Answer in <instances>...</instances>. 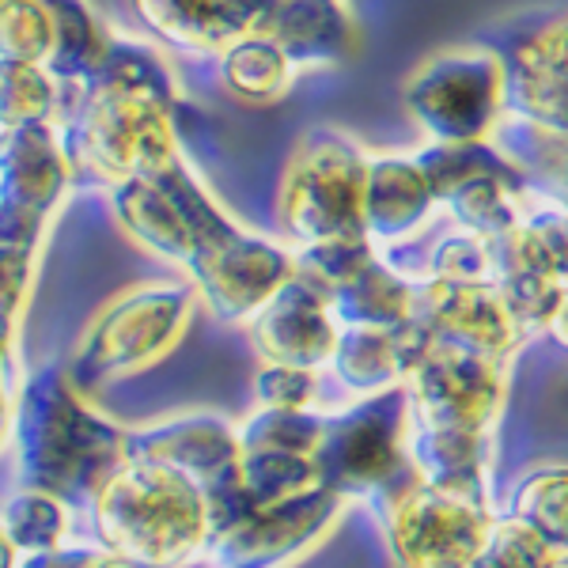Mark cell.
<instances>
[{"instance_id": "cell-2", "label": "cell", "mask_w": 568, "mask_h": 568, "mask_svg": "<svg viewBox=\"0 0 568 568\" xmlns=\"http://www.w3.org/2000/svg\"><path fill=\"white\" fill-rule=\"evenodd\" d=\"M511 88L527 118L557 133L568 130V16L546 23L519 45Z\"/></svg>"}, {"instance_id": "cell-1", "label": "cell", "mask_w": 568, "mask_h": 568, "mask_svg": "<svg viewBox=\"0 0 568 568\" xmlns=\"http://www.w3.org/2000/svg\"><path fill=\"white\" fill-rule=\"evenodd\" d=\"M508 69L489 50H447L420 69L409 88V103L433 122V130L455 141L481 136L504 110Z\"/></svg>"}]
</instances>
